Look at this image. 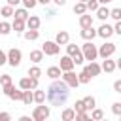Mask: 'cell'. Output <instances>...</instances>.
Listing matches in <instances>:
<instances>
[{"label": "cell", "mask_w": 121, "mask_h": 121, "mask_svg": "<svg viewBox=\"0 0 121 121\" xmlns=\"http://www.w3.org/2000/svg\"><path fill=\"white\" fill-rule=\"evenodd\" d=\"M96 36V30L93 26H87V28H81V38L85 42H93V38Z\"/></svg>", "instance_id": "obj_15"}, {"label": "cell", "mask_w": 121, "mask_h": 121, "mask_svg": "<svg viewBox=\"0 0 121 121\" xmlns=\"http://www.w3.org/2000/svg\"><path fill=\"white\" fill-rule=\"evenodd\" d=\"M0 13H2V17H13V8L6 4L4 8H0Z\"/></svg>", "instance_id": "obj_32"}, {"label": "cell", "mask_w": 121, "mask_h": 121, "mask_svg": "<svg viewBox=\"0 0 121 121\" xmlns=\"http://www.w3.org/2000/svg\"><path fill=\"white\" fill-rule=\"evenodd\" d=\"M96 17H98L100 21H106V19L110 17V9H108L106 6H98V8H96Z\"/></svg>", "instance_id": "obj_20"}, {"label": "cell", "mask_w": 121, "mask_h": 121, "mask_svg": "<svg viewBox=\"0 0 121 121\" xmlns=\"http://www.w3.org/2000/svg\"><path fill=\"white\" fill-rule=\"evenodd\" d=\"M89 117H91V119H95V121H100V119L104 117V112H102V110H98V108H93V110H91V113H89Z\"/></svg>", "instance_id": "obj_28"}, {"label": "cell", "mask_w": 121, "mask_h": 121, "mask_svg": "<svg viewBox=\"0 0 121 121\" xmlns=\"http://www.w3.org/2000/svg\"><path fill=\"white\" fill-rule=\"evenodd\" d=\"M36 87H38V78L25 76L19 79V89H36Z\"/></svg>", "instance_id": "obj_8"}, {"label": "cell", "mask_w": 121, "mask_h": 121, "mask_svg": "<svg viewBox=\"0 0 121 121\" xmlns=\"http://www.w3.org/2000/svg\"><path fill=\"white\" fill-rule=\"evenodd\" d=\"M21 102H23L25 106H30V102H34V100H32V89H23V98H21Z\"/></svg>", "instance_id": "obj_24"}, {"label": "cell", "mask_w": 121, "mask_h": 121, "mask_svg": "<svg viewBox=\"0 0 121 121\" xmlns=\"http://www.w3.org/2000/svg\"><path fill=\"white\" fill-rule=\"evenodd\" d=\"M8 2V6H11V8H15L17 4H21V0H6Z\"/></svg>", "instance_id": "obj_48"}, {"label": "cell", "mask_w": 121, "mask_h": 121, "mask_svg": "<svg viewBox=\"0 0 121 121\" xmlns=\"http://www.w3.org/2000/svg\"><path fill=\"white\" fill-rule=\"evenodd\" d=\"M74 60H72V57L70 55H64V57H60V64H59V68L62 70V72H66V70H74Z\"/></svg>", "instance_id": "obj_10"}, {"label": "cell", "mask_w": 121, "mask_h": 121, "mask_svg": "<svg viewBox=\"0 0 121 121\" xmlns=\"http://www.w3.org/2000/svg\"><path fill=\"white\" fill-rule=\"evenodd\" d=\"M74 119H78V121H89L91 117H89V113H87V112H78Z\"/></svg>", "instance_id": "obj_39"}, {"label": "cell", "mask_w": 121, "mask_h": 121, "mask_svg": "<svg viewBox=\"0 0 121 121\" xmlns=\"http://www.w3.org/2000/svg\"><path fill=\"white\" fill-rule=\"evenodd\" d=\"M115 43L113 42H106V43H102L96 51H98V57H102V59H106V57H112L113 53H115Z\"/></svg>", "instance_id": "obj_5"}, {"label": "cell", "mask_w": 121, "mask_h": 121, "mask_svg": "<svg viewBox=\"0 0 121 121\" xmlns=\"http://www.w3.org/2000/svg\"><path fill=\"white\" fill-rule=\"evenodd\" d=\"M32 100L36 102V104H43L45 102V91H42V89H32Z\"/></svg>", "instance_id": "obj_13"}, {"label": "cell", "mask_w": 121, "mask_h": 121, "mask_svg": "<svg viewBox=\"0 0 121 121\" xmlns=\"http://www.w3.org/2000/svg\"><path fill=\"white\" fill-rule=\"evenodd\" d=\"M60 117H62V121H72V119L76 117V112H74V108H66V110H62Z\"/></svg>", "instance_id": "obj_26"}, {"label": "cell", "mask_w": 121, "mask_h": 121, "mask_svg": "<svg viewBox=\"0 0 121 121\" xmlns=\"http://www.w3.org/2000/svg\"><path fill=\"white\" fill-rule=\"evenodd\" d=\"M112 28H113V32H115V34H121V19H119V21H115V25H113Z\"/></svg>", "instance_id": "obj_44"}, {"label": "cell", "mask_w": 121, "mask_h": 121, "mask_svg": "<svg viewBox=\"0 0 121 121\" xmlns=\"http://www.w3.org/2000/svg\"><path fill=\"white\" fill-rule=\"evenodd\" d=\"M9 119H11V115H9L8 112H2V113H0V121H9Z\"/></svg>", "instance_id": "obj_45"}, {"label": "cell", "mask_w": 121, "mask_h": 121, "mask_svg": "<svg viewBox=\"0 0 121 121\" xmlns=\"http://www.w3.org/2000/svg\"><path fill=\"white\" fill-rule=\"evenodd\" d=\"M25 26H26V25H25L23 19H13V23H11V30H15V32H19V34L25 30Z\"/></svg>", "instance_id": "obj_23"}, {"label": "cell", "mask_w": 121, "mask_h": 121, "mask_svg": "<svg viewBox=\"0 0 121 121\" xmlns=\"http://www.w3.org/2000/svg\"><path fill=\"white\" fill-rule=\"evenodd\" d=\"M110 17H112V19H115V21H119V19H121V9H119V8L110 9Z\"/></svg>", "instance_id": "obj_37"}, {"label": "cell", "mask_w": 121, "mask_h": 121, "mask_svg": "<svg viewBox=\"0 0 121 121\" xmlns=\"http://www.w3.org/2000/svg\"><path fill=\"white\" fill-rule=\"evenodd\" d=\"M45 74L51 78V79H57V78H60V74H62V70L59 68V66H49L47 70H45Z\"/></svg>", "instance_id": "obj_21"}, {"label": "cell", "mask_w": 121, "mask_h": 121, "mask_svg": "<svg viewBox=\"0 0 121 121\" xmlns=\"http://www.w3.org/2000/svg\"><path fill=\"white\" fill-rule=\"evenodd\" d=\"M23 36H25V40L34 42V40L40 38V30H32V28H28V30H23Z\"/></svg>", "instance_id": "obj_18"}, {"label": "cell", "mask_w": 121, "mask_h": 121, "mask_svg": "<svg viewBox=\"0 0 121 121\" xmlns=\"http://www.w3.org/2000/svg\"><path fill=\"white\" fill-rule=\"evenodd\" d=\"M78 49H79V47H78V45H76V43H70V42H68V43H66V53H68V55H70V57H72V55H74V53H76V51H78Z\"/></svg>", "instance_id": "obj_38"}, {"label": "cell", "mask_w": 121, "mask_h": 121, "mask_svg": "<svg viewBox=\"0 0 121 121\" xmlns=\"http://www.w3.org/2000/svg\"><path fill=\"white\" fill-rule=\"evenodd\" d=\"M9 32H11V25L6 23V21H2V23H0V34L6 36V34H9Z\"/></svg>", "instance_id": "obj_35"}, {"label": "cell", "mask_w": 121, "mask_h": 121, "mask_svg": "<svg viewBox=\"0 0 121 121\" xmlns=\"http://www.w3.org/2000/svg\"><path fill=\"white\" fill-rule=\"evenodd\" d=\"M79 26L81 28H87V26H93V15H89L87 11L79 15Z\"/></svg>", "instance_id": "obj_14"}, {"label": "cell", "mask_w": 121, "mask_h": 121, "mask_svg": "<svg viewBox=\"0 0 121 121\" xmlns=\"http://www.w3.org/2000/svg\"><path fill=\"white\" fill-rule=\"evenodd\" d=\"M78 81H79V85H87V83L91 81V76H89L85 70H81V72L78 74Z\"/></svg>", "instance_id": "obj_27"}, {"label": "cell", "mask_w": 121, "mask_h": 121, "mask_svg": "<svg viewBox=\"0 0 121 121\" xmlns=\"http://www.w3.org/2000/svg\"><path fill=\"white\" fill-rule=\"evenodd\" d=\"M51 2H55L57 6H64V4H66V0H51Z\"/></svg>", "instance_id": "obj_50"}, {"label": "cell", "mask_w": 121, "mask_h": 121, "mask_svg": "<svg viewBox=\"0 0 121 121\" xmlns=\"http://www.w3.org/2000/svg\"><path fill=\"white\" fill-rule=\"evenodd\" d=\"M21 4H23L26 9H32V8L38 4V0H21Z\"/></svg>", "instance_id": "obj_41"}, {"label": "cell", "mask_w": 121, "mask_h": 121, "mask_svg": "<svg viewBox=\"0 0 121 121\" xmlns=\"http://www.w3.org/2000/svg\"><path fill=\"white\" fill-rule=\"evenodd\" d=\"M112 112H113L115 115H121V102H113V104H112Z\"/></svg>", "instance_id": "obj_42"}, {"label": "cell", "mask_w": 121, "mask_h": 121, "mask_svg": "<svg viewBox=\"0 0 121 121\" xmlns=\"http://www.w3.org/2000/svg\"><path fill=\"white\" fill-rule=\"evenodd\" d=\"M81 100H83V104H85V110H87V112H91V110L96 106V100H95V96H91V95H89V96H83Z\"/></svg>", "instance_id": "obj_25"}, {"label": "cell", "mask_w": 121, "mask_h": 121, "mask_svg": "<svg viewBox=\"0 0 121 121\" xmlns=\"http://www.w3.org/2000/svg\"><path fill=\"white\" fill-rule=\"evenodd\" d=\"M110 2H113V0H98L100 6H106V4H110Z\"/></svg>", "instance_id": "obj_51"}, {"label": "cell", "mask_w": 121, "mask_h": 121, "mask_svg": "<svg viewBox=\"0 0 121 121\" xmlns=\"http://www.w3.org/2000/svg\"><path fill=\"white\" fill-rule=\"evenodd\" d=\"M78 2H87V0H78Z\"/></svg>", "instance_id": "obj_52"}, {"label": "cell", "mask_w": 121, "mask_h": 121, "mask_svg": "<svg viewBox=\"0 0 121 121\" xmlns=\"http://www.w3.org/2000/svg\"><path fill=\"white\" fill-rule=\"evenodd\" d=\"M8 96H9L11 100H21V98H23V89H15V87H13Z\"/></svg>", "instance_id": "obj_29"}, {"label": "cell", "mask_w": 121, "mask_h": 121, "mask_svg": "<svg viewBox=\"0 0 121 121\" xmlns=\"http://www.w3.org/2000/svg\"><path fill=\"white\" fill-rule=\"evenodd\" d=\"M30 60H32L34 64H40V62L43 60V51H42V49H34V51H30Z\"/></svg>", "instance_id": "obj_19"}, {"label": "cell", "mask_w": 121, "mask_h": 121, "mask_svg": "<svg viewBox=\"0 0 121 121\" xmlns=\"http://www.w3.org/2000/svg\"><path fill=\"white\" fill-rule=\"evenodd\" d=\"M38 4H42V6H49L51 0H38Z\"/></svg>", "instance_id": "obj_49"}, {"label": "cell", "mask_w": 121, "mask_h": 121, "mask_svg": "<svg viewBox=\"0 0 121 121\" xmlns=\"http://www.w3.org/2000/svg\"><path fill=\"white\" fill-rule=\"evenodd\" d=\"M104 72H108V74H112V72H115V60H110V57H106L104 59V62H102V66H100Z\"/></svg>", "instance_id": "obj_17"}, {"label": "cell", "mask_w": 121, "mask_h": 121, "mask_svg": "<svg viewBox=\"0 0 121 121\" xmlns=\"http://www.w3.org/2000/svg\"><path fill=\"white\" fill-rule=\"evenodd\" d=\"M68 96H70V87L62 81V79H53L51 81V85L47 87V100H49V104L51 106H64V102L68 100Z\"/></svg>", "instance_id": "obj_1"}, {"label": "cell", "mask_w": 121, "mask_h": 121, "mask_svg": "<svg viewBox=\"0 0 121 121\" xmlns=\"http://www.w3.org/2000/svg\"><path fill=\"white\" fill-rule=\"evenodd\" d=\"M42 51H43V55L55 57V55H59V51H60V45H59L57 42H45V43L42 45Z\"/></svg>", "instance_id": "obj_6"}, {"label": "cell", "mask_w": 121, "mask_h": 121, "mask_svg": "<svg viewBox=\"0 0 121 121\" xmlns=\"http://www.w3.org/2000/svg\"><path fill=\"white\" fill-rule=\"evenodd\" d=\"M28 76H30V78H40V76H42V68H40V66L28 68Z\"/></svg>", "instance_id": "obj_33"}, {"label": "cell", "mask_w": 121, "mask_h": 121, "mask_svg": "<svg viewBox=\"0 0 121 121\" xmlns=\"http://www.w3.org/2000/svg\"><path fill=\"white\" fill-rule=\"evenodd\" d=\"M13 17H15V19H23V21H26V17H28V9H26V8H17V9H13Z\"/></svg>", "instance_id": "obj_22"}, {"label": "cell", "mask_w": 121, "mask_h": 121, "mask_svg": "<svg viewBox=\"0 0 121 121\" xmlns=\"http://www.w3.org/2000/svg\"><path fill=\"white\" fill-rule=\"evenodd\" d=\"M6 62H8V55H6V51L0 49V66H4Z\"/></svg>", "instance_id": "obj_43"}, {"label": "cell", "mask_w": 121, "mask_h": 121, "mask_svg": "<svg viewBox=\"0 0 121 121\" xmlns=\"http://www.w3.org/2000/svg\"><path fill=\"white\" fill-rule=\"evenodd\" d=\"M74 112H76V113H78V112H87V110H85V104H83L81 98L76 100V104H74Z\"/></svg>", "instance_id": "obj_36"}, {"label": "cell", "mask_w": 121, "mask_h": 121, "mask_svg": "<svg viewBox=\"0 0 121 121\" xmlns=\"http://www.w3.org/2000/svg\"><path fill=\"white\" fill-rule=\"evenodd\" d=\"M81 53H83V59L85 60H96L98 57V51H96V45L93 42H85L81 45Z\"/></svg>", "instance_id": "obj_2"}, {"label": "cell", "mask_w": 121, "mask_h": 121, "mask_svg": "<svg viewBox=\"0 0 121 121\" xmlns=\"http://www.w3.org/2000/svg\"><path fill=\"white\" fill-rule=\"evenodd\" d=\"M6 55H8V62H9L11 66H19V64H21V59H23V53H21L19 49H15V47H11V49H9V51H8Z\"/></svg>", "instance_id": "obj_7"}, {"label": "cell", "mask_w": 121, "mask_h": 121, "mask_svg": "<svg viewBox=\"0 0 121 121\" xmlns=\"http://www.w3.org/2000/svg\"><path fill=\"white\" fill-rule=\"evenodd\" d=\"M11 83V76L9 74H4V76H0V85L4 87V85H9Z\"/></svg>", "instance_id": "obj_40"}, {"label": "cell", "mask_w": 121, "mask_h": 121, "mask_svg": "<svg viewBox=\"0 0 121 121\" xmlns=\"http://www.w3.org/2000/svg\"><path fill=\"white\" fill-rule=\"evenodd\" d=\"M113 34V28L108 25V23H104V25H100V28L96 30V36H100V38H104V40H108L110 36Z\"/></svg>", "instance_id": "obj_11"}, {"label": "cell", "mask_w": 121, "mask_h": 121, "mask_svg": "<svg viewBox=\"0 0 121 121\" xmlns=\"http://www.w3.org/2000/svg\"><path fill=\"white\" fill-rule=\"evenodd\" d=\"M55 42H57L59 45H66V43L70 42V34H68L66 30H60V32H57V36H55Z\"/></svg>", "instance_id": "obj_16"}, {"label": "cell", "mask_w": 121, "mask_h": 121, "mask_svg": "<svg viewBox=\"0 0 121 121\" xmlns=\"http://www.w3.org/2000/svg\"><path fill=\"white\" fill-rule=\"evenodd\" d=\"M11 89H13V83H9V85H4V95L8 96V95L11 93Z\"/></svg>", "instance_id": "obj_47"}, {"label": "cell", "mask_w": 121, "mask_h": 121, "mask_svg": "<svg viewBox=\"0 0 121 121\" xmlns=\"http://www.w3.org/2000/svg\"><path fill=\"white\" fill-rule=\"evenodd\" d=\"M72 60H74V64H83V53H81V49H78L74 55H72Z\"/></svg>", "instance_id": "obj_30"}, {"label": "cell", "mask_w": 121, "mask_h": 121, "mask_svg": "<svg viewBox=\"0 0 121 121\" xmlns=\"http://www.w3.org/2000/svg\"><path fill=\"white\" fill-rule=\"evenodd\" d=\"M49 106H43V104H40V106H36L34 108V112H32V119L34 121H45L47 117H49Z\"/></svg>", "instance_id": "obj_4"}, {"label": "cell", "mask_w": 121, "mask_h": 121, "mask_svg": "<svg viewBox=\"0 0 121 121\" xmlns=\"http://www.w3.org/2000/svg\"><path fill=\"white\" fill-rule=\"evenodd\" d=\"M85 11H87V6H85V2H78V4L74 6V13L81 15V13H85Z\"/></svg>", "instance_id": "obj_31"}, {"label": "cell", "mask_w": 121, "mask_h": 121, "mask_svg": "<svg viewBox=\"0 0 121 121\" xmlns=\"http://www.w3.org/2000/svg\"><path fill=\"white\" fill-rule=\"evenodd\" d=\"M25 25H26L28 28H32V30H38L40 25H42V21H40V17H36V15H28L26 21H25Z\"/></svg>", "instance_id": "obj_12"}, {"label": "cell", "mask_w": 121, "mask_h": 121, "mask_svg": "<svg viewBox=\"0 0 121 121\" xmlns=\"http://www.w3.org/2000/svg\"><path fill=\"white\" fill-rule=\"evenodd\" d=\"M60 79H62L70 89H76V87L79 85V81H78V74H76L74 70H66V72H62V74H60Z\"/></svg>", "instance_id": "obj_3"}, {"label": "cell", "mask_w": 121, "mask_h": 121, "mask_svg": "<svg viewBox=\"0 0 121 121\" xmlns=\"http://www.w3.org/2000/svg\"><path fill=\"white\" fill-rule=\"evenodd\" d=\"M83 70H85V72H87V74H89L91 78H95V76H98V74L102 72L100 64H98V62H95V60H89V64H87V66H85Z\"/></svg>", "instance_id": "obj_9"}, {"label": "cell", "mask_w": 121, "mask_h": 121, "mask_svg": "<svg viewBox=\"0 0 121 121\" xmlns=\"http://www.w3.org/2000/svg\"><path fill=\"white\" fill-rule=\"evenodd\" d=\"M113 91H115V93H121V79H117V81L113 83Z\"/></svg>", "instance_id": "obj_46"}, {"label": "cell", "mask_w": 121, "mask_h": 121, "mask_svg": "<svg viewBox=\"0 0 121 121\" xmlns=\"http://www.w3.org/2000/svg\"><path fill=\"white\" fill-rule=\"evenodd\" d=\"M85 6H87V11H96V8H98L100 4H98V0H87Z\"/></svg>", "instance_id": "obj_34"}]
</instances>
